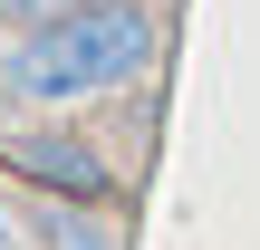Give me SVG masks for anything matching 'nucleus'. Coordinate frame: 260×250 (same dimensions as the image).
I'll list each match as a JSON object with an SVG mask.
<instances>
[{
  "instance_id": "1",
  "label": "nucleus",
  "mask_w": 260,
  "mask_h": 250,
  "mask_svg": "<svg viewBox=\"0 0 260 250\" xmlns=\"http://www.w3.org/2000/svg\"><path fill=\"white\" fill-rule=\"evenodd\" d=\"M164 58V19L145 0H77L0 39V96L10 106H106L145 87Z\"/></svg>"
},
{
  "instance_id": "2",
  "label": "nucleus",
  "mask_w": 260,
  "mask_h": 250,
  "mask_svg": "<svg viewBox=\"0 0 260 250\" xmlns=\"http://www.w3.org/2000/svg\"><path fill=\"white\" fill-rule=\"evenodd\" d=\"M0 173H19L29 193H68V202H116V164L87 125H10L0 135Z\"/></svg>"
},
{
  "instance_id": "3",
  "label": "nucleus",
  "mask_w": 260,
  "mask_h": 250,
  "mask_svg": "<svg viewBox=\"0 0 260 250\" xmlns=\"http://www.w3.org/2000/svg\"><path fill=\"white\" fill-rule=\"evenodd\" d=\"M29 250H125V222H116L106 202L29 193Z\"/></svg>"
}]
</instances>
